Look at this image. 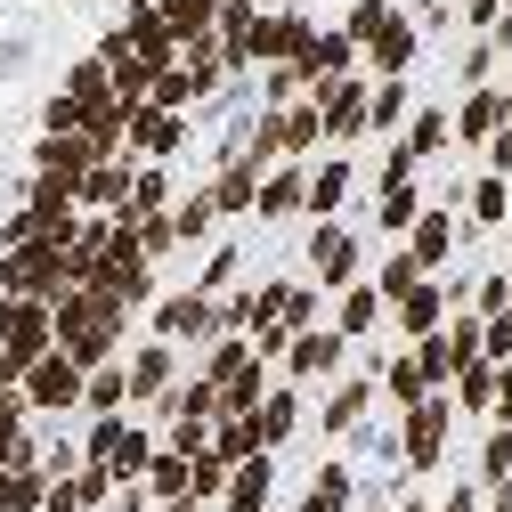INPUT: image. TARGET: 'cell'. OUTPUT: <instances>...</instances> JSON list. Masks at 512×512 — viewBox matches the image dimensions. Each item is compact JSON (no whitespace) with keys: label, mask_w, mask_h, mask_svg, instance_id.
I'll return each instance as SVG.
<instances>
[{"label":"cell","mask_w":512,"mask_h":512,"mask_svg":"<svg viewBox=\"0 0 512 512\" xmlns=\"http://www.w3.org/2000/svg\"><path fill=\"white\" fill-rule=\"evenodd\" d=\"M350 49H374V74L382 82H399L407 74V57H415V25L391 9V0H350Z\"/></svg>","instance_id":"1"},{"label":"cell","mask_w":512,"mask_h":512,"mask_svg":"<svg viewBox=\"0 0 512 512\" xmlns=\"http://www.w3.org/2000/svg\"><path fill=\"white\" fill-rule=\"evenodd\" d=\"M358 261H366V252H358V236L350 228H334V220H317L309 228V269H317V285H358Z\"/></svg>","instance_id":"2"},{"label":"cell","mask_w":512,"mask_h":512,"mask_svg":"<svg viewBox=\"0 0 512 512\" xmlns=\"http://www.w3.org/2000/svg\"><path fill=\"white\" fill-rule=\"evenodd\" d=\"M317 114H326V139H358L366 131V74H342V82H326L317 90Z\"/></svg>","instance_id":"3"},{"label":"cell","mask_w":512,"mask_h":512,"mask_svg":"<svg viewBox=\"0 0 512 512\" xmlns=\"http://www.w3.org/2000/svg\"><path fill=\"white\" fill-rule=\"evenodd\" d=\"M504 122H512V98L488 82V90H472V98H464V114H456V139H464V147H496V139H504Z\"/></svg>","instance_id":"4"},{"label":"cell","mask_w":512,"mask_h":512,"mask_svg":"<svg viewBox=\"0 0 512 512\" xmlns=\"http://www.w3.org/2000/svg\"><path fill=\"white\" fill-rule=\"evenodd\" d=\"M439 447H447V407H439V399L407 407V472H431Z\"/></svg>","instance_id":"5"},{"label":"cell","mask_w":512,"mask_h":512,"mask_svg":"<svg viewBox=\"0 0 512 512\" xmlns=\"http://www.w3.org/2000/svg\"><path fill=\"white\" fill-rule=\"evenodd\" d=\"M342 358H350V342H342L334 326H309V334H293V350H285L293 374H334Z\"/></svg>","instance_id":"6"},{"label":"cell","mask_w":512,"mask_h":512,"mask_svg":"<svg viewBox=\"0 0 512 512\" xmlns=\"http://www.w3.org/2000/svg\"><path fill=\"white\" fill-rule=\"evenodd\" d=\"M350 179H358V163H350V155L317 163V171H309V196H301V204H309L317 220H334V212H342V196H350Z\"/></svg>","instance_id":"7"},{"label":"cell","mask_w":512,"mask_h":512,"mask_svg":"<svg viewBox=\"0 0 512 512\" xmlns=\"http://www.w3.org/2000/svg\"><path fill=\"white\" fill-rule=\"evenodd\" d=\"M407 252L423 261V277H439V261L456 252V220H447V212H423V220H415V236H407Z\"/></svg>","instance_id":"8"},{"label":"cell","mask_w":512,"mask_h":512,"mask_svg":"<svg viewBox=\"0 0 512 512\" xmlns=\"http://www.w3.org/2000/svg\"><path fill=\"white\" fill-rule=\"evenodd\" d=\"M447 139H456V114H439V106H423V114L407 122V139H399V147H407V155H415V171H423V163H431V155H439Z\"/></svg>","instance_id":"9"},{"label":"cell","mask_w":512,"mask_h":512,"mask_svg":"<svg viewBox=\"0 0 512 512\" xmlns=\"http://www.w3.org/2000/svg\"><path fill=\"white\" fill-rule=\"evenodd\" d=\"M423 212H431V204H423V187H415V179H399L391 196H382L374 228H382V236H415V220H423Z\"/></svg>","instance_id":"10"},{"label":"cell","mask_w":512,"mask_h":512,"mask_svg":"<svg viewBox=\"0 0 512 512\" xmlns=\"http://www.w3.org/2000/svg\"><path fill=\"white\" fill-rule=\"evenodd\" d=\"M439 317H447V293H439V277H431V285H415V293L399 301V326H407L415 342H431V334H439Z\"/></svg>","instance_id":"11"},{"label":"cell","mask_w":512,"mask_h":512,"mask_svg":"<svg viewBox=\"0 0 512 512\" xmlns=\"http://www.w3.org/2000/svg\"><path fill=\"white\" fill-rule=\"evenodd\" d=\"M407 106H415L407 74H399V82H374V98H366V131H399V122H407Z\"/></svg>","instance_id":"12"},{"label":"cell","mask_w":512,"mask_h":512,"mask_svg":"<svg viewBox=\"0 0 512 512\" xmlns=\"http://www.w3.org/2000/svg\"><path fill=\"white\" fill-rule=\"evenodd\" d=\"M472 228H512V187L488 171V179H472Z\"/></svg>","instance_id":"13"},{"label":"cell","mask_w":512,"mask_h":512,"mask_svg":"<svg viewBox=\"0 0 512 512\" xmlns=\"http://www.w3.org/2000/svg\"><path fill=\"white\" fill-rule=\"evenodd\" d=\"M366 407H374V374H350L342 391L326 399V431H350V423H358Z\"/></svg>","instance_id":"14"},{"label":"cell","mask_w":512,"mask_h":512,"mask_svg":"<svg viewBox=\"0 0 512 512\" xmlns=\"http://www.w3.org/2000/svg\"><path fill=\"white\" fill-rule=\"evenodd\" d=\"M415 285H431V277H423V261H415V252H391V261L374 269V293H382V301H407Z\"/></svg>","instance_id":"15"},{"label":"cell","mask_w":512,"mask_h":512,"mask_svg":"<svg viewBox=\"0 0 512 512\" xmlns=\"http://www.w3.org/2000/svg\"><path fill=\"white\" fill-rule=\"evenodd\" d=\"M374 317H382V293H374V285H350V293H342V326H334V334H342V342H358Z\"/></svg>","instance_id":"16"},{"label":"cell","mask_w":512,"mask_h":512,"mask_svg":"<svg viewBox=\"0 0 512 512\" xmlns=\"http://www.w3.org/2000/svg\"><path fill=\"white\" fill-rule=\"evenodd\" d=\"M301 196H309V179H301V171H277V179H269V187H261V196H252V204H261L269 220H285V212H293Z\"/></svg>","instance_id":"17"},{"label":"cell","mask_w":512,"mask_h":512,"mask_svg":"<svg viewBox=\"0 0 512 512\" xmlns=\"http://www.w3.org/2000/svg\"><path fill=\"white\" fill-rule=\"evenodd\" d=\"M139 139H147L155 155H179V139H187V131H179V114H139Z\"/></svg>","instance_id":"18"},{"label":"cell","mask_w":512,"mask_h":512,"mask_svg":"<svg viewBox=\"0 0 512 512\" xmlns=\"http://www.w3.org/2000/svg\"><path fill=\"white\" fill-rule=\"evenodd\" d=\"M480 480H512V431H504V423H496L488 447H480Z\"/></svg>","instance_id":"19"},{"label":"cell","mask_w":512,"mask_h":512,"mask_svg":"<svg viewBox=\"0 0 512 512\" xmlns=\"http://www.w3.org/2000/svg\"><path fill=\"white\" fill-rule=\"evenodd\" d=\"M293 90H309V82H301V66H269V74H261V98H269L277 114L293 106Z\"/></svg>","instance_id":"20"},{"label":"cell","mask_w":512,"mask_h":512,"mask_svg":"<svg viewBox=\"0 0 512 512\" xmlns=\"http://www.w3.org/2000/svg\"><path fill=\"white\" fill-rule=\"evenodd\" d=\"M496 57H504L496 41H472V49H464V66H456V74H464L472 90H488V66H496Z\"/></svg>","instance_id":"21"},{"label":"cell","mask_w":512,"mask_h":512,"mask_svg":"<svg viewBox=\"0 0 512 512\" xmlns=\"http://www.w3.org/2000/svg\"><path fill=\"white\" fill-rule=\"evenodd\" d=\"M496 399V366L480 358V366H464V407H488Z\"/></svg>","instance_id":"22"},{"label":"cell","mask_w":512,"mask_h":512,"mask_svg":"<svg viewBox=\"0 0 512 512\" xmlns=\"http://www.w3.org/2000/svg\"><path fill=\"white\" fill-rule=\"evenodd\" d=\"M464 25H472V33L488 41V33L504 25V0H464Z\"/></svg>","instance_id":"23"},{"label":"cell","mask_w":512,"mask_h":512,"mask_svg":"<svg viewBox=\"0 0 512 512\" xmlns=\"http://www.w3.org/2000/svg\"><path fill=\"white\" fill-rule=\"evenodd\" d=\"M472 301H480L488 317H504V309H512V285H504V277H480V293H472Z\"/></svg>","instance_id":"24"},{"label":"cell","mask_w":512,"mask_h":512,"mask_svg":"<svg viewBox=\"0 0 512 512\" xmlns=\"http://www.w3.org/2000/svg\"><path fill=\"white\" fill-rule=\"evenodd\" d=\"M204 285H236V244H228V252H212V269H204Z\"/></svg>","instance_id":"25"},{"label":"cell","mask_w":512,"mask_h":512,"mask_svg":"<svg viewBox=\"0 0 512 512\" xmlns=\"http://www.w3.org/2000/svg\"><path fill=\"white\" fill-rule=\"evenodd\" d=\"M415 9H423V17H431V9H447V0H415Z\"/></svg>","instance_id":"26"},{"label":"cell","mask_w":512,"mask_h":512,"mask_svg":"<svg viewBox=\"0 0 512 512\" xmlns=\"http://www.w3.org/2000/svg\"><path fill=\"white\" fill-rule=\"evenodd\" d=\"M504 269H512V244H504Z\"/></svg>","instance_id":"27"},{"label":"cell","mask_w":512,"mask_h":512,"mask_svg":"<svg viewBox=\"0 0 512 512\" xmlns=\"http://www.w3.org/2000/svg\"><path fill=\"white\" fill-rule=\"evenodd\" d=\"M504 139H512V131H504Z\"/></svg>","instance_id":"28"},{"label":"cell","mask_w":512,"mask_h":512,"mask_svg":"<svg viewBox=\"0 0 512 512\" xmlns=\"http://www.w3.org/2000/svg\"><path fill=\"white\" fill-rule=\"evenodd\" d=\"M504 90H512V82H504Z\"/></svg>","instance_id":"29"}]
</instances>
